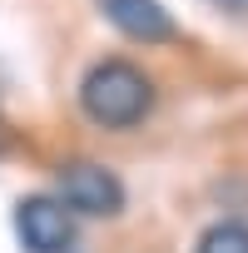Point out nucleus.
<instances>
[{"mask_svg": "<svg viewBox=\"0 0 248 253\" xmlns=\"http://www.w3.org/2000/svg\"><path fill=\"white\" fill-rule=\"evenodd\" d=\"M154 80L144 65L124 60V55H109L99 60L84 80H80V114L104 134H124V129H139V124L154 114Z\"/></svg>", "mask_w": 248, "mask_h": 253, "instance_id": "1", "label": "nucleus"}, {"mask_svg": "<svg viewBox=\"0 0 248 253\" xmlns=\"http://www.w3.org/2000/svg\"><path fill=\"white\" fill-rule=\"evenodd\" d=\"M55 194L60 204L75 213V218H114L124 209V184L114 169L94 164V159H70L60 164V179H55Z\"/></svg>", "mask_w": 248, "mask_h": 253, "instance_id": "2", "label": "nucleus"}, {"mask_svg": "<svg viewBox=\"0 0 248 253\" xmlns=\"http://www.w3.org/2000/svg\"><path fill=\"white\" fill-rule=\"evenodd\" d=\"M194 253H248V223L243 218H218L199 233Z\"/></svg>", "mask_w": 248, "mask_h": 253, "instance_id": "5", "label": "nucleus"}, {"mask_svg": "<svg viewBox=\"0 0 248 253\" xmlns=\"http://www.w3.org/2000/svg\"><path fill=\"white\" fill-rule=\"evenodd\" d=\"M15 238L25 253H70L75 213L60 204V194H30L15 204Z\"/></svg>", "mask_w": 248, "mask_h": 253, "instance_id": "3", "label": "nucleus"}, {"mask_svg": "<svg viewBox=\"0 0 248 253\" xmlns=\"http://www.w3.org/2000/svg\"><path fill=\"white\" fill-rule=\"evenodd\" d=\"M223 15H248V0H213Z\"/></svg>", "mask_w": 248, "mask_h": 253, "instance_id": "6", "label": "nucleus"}, {"mask_svg": "<svg viewBox=\"0 0 248 253\" xmlns=\"http://www.w3.org/2000/svg\"><path fill=\"white\" fill-rule=\"evenodd\" d=\"M104 20L134 45H164V40H179V20L159 5V0H99Z\"/></svg>", "mask_w": 248, "mask_h": 253, "instance_id": "4", "label": "nucleus"}]
</instances>
